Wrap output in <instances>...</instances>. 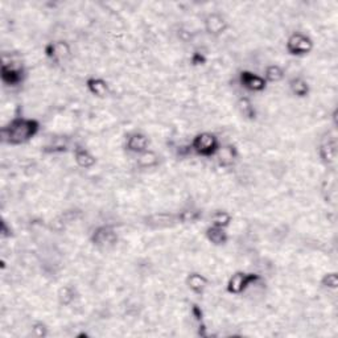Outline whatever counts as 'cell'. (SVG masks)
<instances>
[{
	"label": "cell",
	"instance_id": "obj_2",
	"mask_svg": "<svg viewBox=\"0 0 338 338\" xmlns=\"http://www.w3.org/2000/svg\"><path fill=\"white\" fill-rule=\"evenodd\" d=\"M192 148L201 156L210 157L219 149V142L217 136L210 133L198 134L192 142Z\"/></svg>",
	"mask_w": 338,
	"mask_h": 338
},
{
	"label": "cell",
	"instance_id": "obj_24",
	"mask_svg": "<svg viewBox=\"0 0 338 338\" xmlns=\"http://www.w3.org/2000/svg\"><path fill=\"white\" fill-rule=\"evenodd\" d=\"M192 313H193L194 318H197V320H202V311H201L197 305H194V307L192 308Z\"/></svg>",
	"mask_w": 338,
	"mask_h": 338
},
{
	"label": "cell",
	"instance_id": "obj_10",
	"mask_svg": "<svg viewBox=\"0 0 338 338\" xmlns=\"http://www.w3.org/2000/svg\"><path fill=\"white\" fill-rule=\"evenodd\" d=\"M74 160L78 164V166H81V168L83 169L92 168L97 163L96 157L92 156L87 149H85V148L82 147L76 148V151H74Z\"/></svg>",
	"mask_w": 338,
	"mask_h": 338
},
{
	"label": "cell",
	"instance_id": "obj_9",
	"mask_svg": "<svg viewBox=\"0 0 338 338\" xmlns=\"http://www.w3.org/2000/svg\"><path fill=\"white\" fill-rule=\"evenodd\" d=\"M226 27H228V25H226V22L223 20V17L219 15H217V13L209 15L205 20L206 31L212 34L223 33L224 29H226Z\"/></svg>",
	"mask_w": 338,
	"mask_h": 338
},
{
	"label": "cell",
	"instance_id": "obj_19",
	"mask_svg": "<svg viewBox=\"0 0 338 338\" xmlns=\"http://www.w3.org/2000/svg\"><path fill=\"white\" fill-rule=\"evenodd\" d=\"M320 156L326 163H332L335 159V144L334 143H325L320 148Z\"/></svg>",
	"mask_w": 338,
	"mask_h": 338
},
{
	"label": "cell",
	"instance_id": "obj_16",
	"mask_svg": "<svg viewBox=\"0 0 338 338\" xmlns=\"http://www.w3.org/2000/svg\"><path fill=\"white\" fill-rule=\"evenodd\" d=\"M265 77V80L268 81V82H279V81L283 80L284 70L280 68L279 65H270L266 69Z\"/></svg>",
	"mask_w": 338,
	"mask_h": 338
},
{
	"label": "cell",
	"instance_id": "obj_20",
	"mask_svg": "<svg viewBox=\"0 0 338 338\" xmlns=\"http://www.w3.org/2000/svg\"><path fill=\"white\" fill-rule=\"evenodd\" d=\"M238 107H239L242 115H245L246 118H255V108L249 98H240L238 102Z\"/></svg>",
	"mask_w": 338,
	"mask_h": 338
},
{
	"label": "cell",
	"instance_id": "obj_14",
	"mask_svg": "<svg viewBox=\"0 0 338 338\" xmlns=\"http://www.w3.org/2000/svg\"><path fill=\"white\" fill-rule=\"evenodd\" d=\"M186 283L194 293H202L208 286V279L200 274H191L187 276Z\"/></svg>",
	"mask_w": 338,
	"mask_h": 338
},
{
	"label": "cell",
	"instance_id": "obj_21",
	"mask_svg": "<svg viewBox=\"0 0 338 338\" xmlns=\"http://www.w3.org/2000/svg\"><path fill=\"white\" fill-rule=\"evenodd\" d=\"M198 215H200V213L196 212V210H185V212H182L181 214L178 215V219L182 222H194L197 218H198Z\"/></svg>",
	"mask_w": 338,
	"mask_h": 338
},
{
	"label": "cell",
	"instance_id": "obj_12",
	"mask_svg": "<svg viewBox=\"0 0 338 338\" xmlns=\"http://www.w3.org/2000/svg\"><path fill=\"white\" fill-rule=\"evenodd\" d=\"M86 86L91 94L99 97V98H103L108 94L107 82L102 80V78H90V80H87Z\"/></svg>",
	"mask_w": 338,
	"mask_h": 338
},
{
	"label": "cell",
	"instance_id": "obj_7",
	"mask_svg": "<svg viewBox=\"0 0 338 338\" xmlns=\"http://www.w3.org/2000/svg\"><path fill=\"white\" fill-rule=\"evenodd\" d=\"M148 143L149 142H148L147 136L140 133H135L129 135V138L127 139L126 147L129 152L140 155L148 149Z\"/></svg>",
	"mask_w": 338,
	"mask_h": 338
},
{
	"label": "cell",
	"instance_id": "obj_15",
	"mask_svg": "<svg viewBox=\"0 0 338 338\" xmlns=\"http://www.w3.org/2000/svg\"><path fill=\"white\" fill-rule=\"evenodd\" d=\"M289 87H291V91L293 92V96L298 97V98H304L309 92V85L303 78H293L291 83H289Z\"/></svg>",
	"mask_w": 338,
	"mask_h": 338
},
{
	"label": "cell",
	"instance_id": "obj_5",
	"mask_svg": "<svg viewBox=\"0 0 338 338\" xmlns=\"http://www.w3.org/2000/svg\"><path fill=\"white\" fill-rule=\"evenodd\" d=\"M118 240V235L114 229L110 226H101L92 234V242L99 247H108L115 245Z\"/></svg>",
	"mask_w": 338,
	"mask_h": 338
},
{
	"label": "cell",
	"instance_id": "obj_22",
	"mask_svg": "<svg viewBox=\"0 0 338 338\" xmlns=\"http://www.w3.org/2000/svg\"><path fill=\"white\" fill-rule=\"evenodd\" d=\"M60 302L64 305H68L73 302V292H71L70 288H66V287H65V288H62L61 291H60Z\"/></svg>",
	"mask_w": 338,
	"mask_h": 338
},
{
	"label": "cell",
	"instance_id": "obj_8",
	"mask_svg": "<svg viewBox=\"0 0 338 338\" xmlns=\"http://www.w3.org/2000/svg\"><path fill=\"white\" fill-rule=\"evenodd\" d=\"M2 78H3L4 83L11 85V86H15V85L22 82L23 69L16 68L13 65L4 64L3 68H2Z\"/></svg>",
	"mask_w": 338,
	"mask_h": 338
},
{
	"label": "cell",
	"instance_id": "obj_13",
	"mask_svg": "<svg viewBox=\"0 0 338 338\" xmlns=\"http://www.w3.org/2000/svg\"><path fill=\"white\" fill-rule=\"evenodd\" d=\"M206 238L217 246H221L228 242V233L224 231L223 228H218V226H212L206 230Z\"/></svg>",
	"mask_w": 338,
	"mask_h": 338
},
{
	"label": "cell",
	"instance_id": "obj_1",
	"mask_svg": "<svg viewBox=\"0 0 338 338\" xmlns=\"http://www.w3.org/2000/svg\"><path fill=\"white\" fill-rule=\"evenodd\" d=\"M40 128V123L34 119L16 118L2 129L3 140L9 144H23L29 142Z\"/></svg>",
	"mask_w": 338,
	"mask_h": 338
},
{
	"label": "cell",
	"instance_id": "obj_18",
	"mask_svg": "<svg viewBox=\"0 0 338 338\" xmlns=\"http://www.w3.org/2000/svg\"><path fill=\"white\" fill-rule=\"evenodd\" d=\"M157 155L155 154L154 151H144L143 154L139 155V159H138V164L142 168H151V166H155L157 164Z\"/></svg>",
	"mask_w": 338,
	"mask_h": 338
},
{
	"label": "cell",
	"instance_id": "obj_3",
	"mask_svg": "<svg viewBox=\"0 0 338 338\" xmlns=\"http://www.w3.org/2000/svg\"><path fill=\"white\" fill-rule=\"evenodd\" d=\"M313 49V41L304 33L296 32L291 34L287 41V50L289 54L304 55Z\"/></svg>",
	"mask_w": 338,
	"mask_h": 338
},
{
	"label": "cell",
	"instance_id": "obj_4",
	"mask_svg": "<svg viewBox=\"0 0 338 338\" xmlns=\"http://www.w3.org/2000/svg\"><path fill=\"white\" fill-rule=\"evenodd\" d=\"M260 279L259 275L254 274H245V272H237L230 277L228 283V291L234 295H239L240 292H243L245 289L249 286H251L252 283H255Z\"/></svg>",
	"mask_w": 338,
	"mask_h": 338
},
{
	"label": "cell",
	"instance_id": "obj_6",
	"mask_svg": "<svg viewBox=\"0 0 338 338\" xmlns=\"http://www.w3.org/2000/svg\"><path fill=\"white\" fill-rule=\"evenodd\" d=\"M239 81L243 87L255 92L263 91L266 89V85H267V81L265 80V77H260V76L251 73V71H242Z\"/></svg>",
	"mask_w": 338,
	"mask_h": 338
},
{
	"label": "cell",
	"instance_id": "obj_17",
	"mask_svg": "<svg viewBox=\"0 0 338 338\" xmlns=\"http://www.w3.org/2000/svg\"><path fill=\"white\" fill-rule=\"evenodd\" d=\"M231 222V214L228 212H214L212 215V223L213 226H218V228H228Z\"/></svg>",
	"mask_w": 338,
	"mask_h": 338
},
{
	"label": "cell",
	"instance_id": "obj_23",
	"mask_svg": "<svg viewBox=\"0 0 338 338\" xmlns=\"http://www.w3.org/2000/svg\"><path fill=\"white\" fill-rule=\"evenodd\" d=\"M337 283H338L337 275H335L334 272H332V274H326L323 279V286L328 287V288L330 289L337 288Z\"/></svg>",
	"mask_w": 338,
	"mask_h": 338
},
{
	"label": "cell",
	"instance_id": "obj_11",
	"mask_svg": "<svg viewBox=\"0 0 338 338\" xmlns=\"http://www.w3.org/2000/svg\"><path fill=\"white\" fill-rule=\"evenodd\" d=\"M45 52H46V55L50 57V59L60 60V59H64V57H66V55L70 53V48H69L68 44H65V43H62V41H60V43L49 44V45L46 46Z\"/></svg>",
	"mask_w": 338,
	"mask_h": 338
}]
</instances>
